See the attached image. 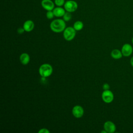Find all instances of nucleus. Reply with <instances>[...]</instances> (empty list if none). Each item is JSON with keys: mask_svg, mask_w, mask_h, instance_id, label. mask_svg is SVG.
<instances>
[{"mask_svg": "<svg viewBox=\"0 0 133 133\" xmlns=\"http://www.w3.org/2000/svg\"><path fill=\"white\" fill-rule=\"evenodd\" d=\"M65 2V0H55L54 1L55 5L59 7H62L63 5H64Z\"/></svg>", "mask_w": 133, "mask_h": 133, "instance_id": "nucleus-16", "label": "nucleus"}, {"mask_svg": "<svg viewBox=\"0 0 133 133\" xmlns=\"http://www.w3.org/2000/svg\"><path fill=\"white\" fill-rule=\"evenodd\" d=\"M50 28L52 31L55 33L63 32L66 28L65 21L61 19H55L51 22L50 24Z\"/></svg>", "mask_w": 133, "mask_h": 133, "instance_id": "nucleus-1", "label": "nucleus"}, {"mask_svg": "<svg viewBox=\"0 0 133 133\" xmlns=\"http://www.w3.org/2000/svg\"><path fill=\"white\" fill-rule=\"evenodd\" d=\"M131 42H132V45H133V37H132V39H131Z\"/></svg>", "mask_w": 133, "mask_h": 133, "instance_id": "nucleus-23", "label": "nucleus"}, {"mask_svg": "<svg viewBox=\"0 0 133 133\" xmlns=\"http://www.w3.org/2000/svg\"><path fill=\"white\" fill-rule=\"evenodd\" d=\"M24 31H25V30H24V28H23V27H22V28L20 27V28H19L17 29V32H18V33L19 34H23Z\"/></svg>", "mask_w": 133, "mask_h": 133, "instance_id": "nucleus-20", "label": "nucleus"}, {"mask_svg": "<svg viewBox=\"0 0 133 133\" xmlns=\"http://www.w3.org/2000/svg\"><path fill=\"white\" fill-rule=\"evenodd\" d=\"M23 28H24L25 32H30L34 29V23L31 20H28L24 22L23 24Z\"/></svg>", "mask_w": 133, "mask_h": 133, "instance_id": "nucleus-10", "label": "nucleus"}, {"mask_svg": "<svg viewBox=\"0 0 133 133\" xmlns=\"http://www.w3.org/2000/svg\"><path fill=\"white\" fill-rule=\"evenodd\" d=\"M102 88L104 90H109L110 89V85L108 83H104L102 86Z\"/></svg>", "mask_w": 133, "mask_h": 133, "instance_id": "nucleus-19", "label": "nucleus"}, {"mask_svg": "<svg viewBox=\"0 0 133 133\" xmlns=\"http://www.w3.org/2000/svg\"><path fill=\"white\" fill-rule=\"evenodd\" d=\"M53 69L52 66L48 63H44L42 64L38 70L40 76L42 77L46 78L50 76L52 73Z\"/></svg>", "mask_w": 133, "mask_h": 133, "instance_id": "nucleus-2", "label": "nucleus"}, {"mask_svg": "<svg viewBox=\"0 0 133 133\" xmlns=\"http://www.w3.org/2000/svg\"><path fill=\"white\" fill-rule=\"evenodd\" d=\"M76 30L73 27H66L63 31V35L64 38L67 41L73 40L76 35Z\"/></svg>", "mask_w": 133, "mask_h": 133, "instance_id": "nucleus-3", "label": "nucleus"}, {"mask_svg": "<svg viewBox=\"0 0 133 133\" xmlns=\"http://www.w3.org/2000/svg\"><path fill=\"white\" fill-rule=\"evenodd\" d=\"M64 8L66 11L70 12H73L75 11L78 8V4L77 2L73 0H68L64 3Z\"/></svg>", "mask_w": 133, "mask_h": 133, "instance_id": "nucleus-4", "label": "nucleus"}, {"mask_svg": "<svg viewBox=\"0 0 133 133\" xmlns=\"http://www.w3.org/2000/svg\"><path fill=\"white\" fill-rule=\"evenodd\" d=\"M54 15L56 17H62L63 16L64 14L66 12V10L64 8H62V7L57 6L55 7L54 9L52 10Z\"/></svg>", "mask_w": 133, "mask_h": 133, "instance_id": "nucleus-11", "label": "nucleus"}, {"mask_svg": "<svg viewBox=\"0 0 133 133\" xmlns=\"http://www.w3.org/2000/svg\"><path fill=\"white\" fill-rule=\"evenodd\" d=\"M101 133H107V132L105 130H104V129H103V130L101 131Z\"/></svg>", "mask_w": 133, "mask_h": 133, "instance_id": "nucleus-22", "label": "nucleus"}, {"mask_svg": "<svg viewBox=\"0 0 133 133\" xmlns=\"http://www.w3.org/2000/svg\"><path fill=\"white\" fill-rule=\"evenodd\" d=\"M62 17H63V19L65 22H68V21H69L71 19V18H72V15H71V12L66 11L65 13L64 14V15H63V16Z\"/></svg>", "mask_w": 133, "mask_h": 133, "instance_id": "nucleus-15", "label": "nucleus"}, {"mask_svg": "<svg viewBox=\"0 0 133 133\" xmlns=\"http://www.w3.org/2000/svg\"><path fill=\"white\" fill-rule=\"evenodd\" d=\"M19 60L20 62L23 65H26L30 62V57L28 54L23 52L20 55L19 57Z\"/></svg>", "mask_w": 133, "mask_h": 133, "instance_id": "nucleus-12", "label": "nucleus"}, {"mask_svg": "<svg viewBox=\"0 0 133 133\" xmlns=\"http://www.w3.org/2000/svg\"><path fill=\"white\" fill-rule=\"evenodd\" d=\"M121 51L123 56L129 57L132 54L133 51V48L130 44L128 43H126L123 45L121 49Z\"/></svg>", "mask_w": 133, "mask_h": 133, "instance_id": "nucleus-7", "label": "nucleus"}, {"mask_svg": "<svg viewBox=\"0 0 133 133\" xmlns=\"http://www.w3.org/2000/svg\"><path fill=\"white\" fill-rule=\"evenodd\" d=\"M111 56L114 59H119L123 56L121 50L118 49H113L111 52Z\"/></svg>", "mask_w": 133, "mask_h": 133, "instance_id": "nucleus-13", "label": "nucleus"}, {"mask_svg": "<svg viewBox=\"0 0 133 133\" xmlns=\"http://www.w3.org/2000/svg\"><path fill=\"white\" fill-rule=\"evenodd\" d=\"M101 98L105 103H110L114 100V94L110 89L103 90L101 95Z\"/></svg>", "mask_w": 133, "mask_h": 133, "instance_id": "nucleus-5", "label": "nucleus"}, {"mask_svg": "<svg viewBox=\"0 0 133 133\" xmlns=\"http://www.w3.org/2000/svg\"><path fill=\"white\" fill-rule=\"evenodd\" d=\"M103 128L107 133H113L115 131L116 127L115 124L110 121H108L104 123Z\"/></svg>", "mask_w": 133, "mask_h": 133, "instance_id": "nucleus-8", "label": "nucleus"}, {"mask_svg": "<svg viewBox=\"0 0 133 133\" xmlns=\"http://www.w3.org/2000/svg\"><path fill=\"white\" fill-rule=\"evenodd\" d=\"M72 113L73 115L77 118L82 117L84 113V110L83 108L79 105H75L72 110Z\"/></svg>", "mask_w": 133, "mask_h": 133, "instance_id": "nucleus-6", "label": "nucleus"}, {"mask_svg": "<svg viewBox=\"0 0 133 133\" xmlns=\"http://www.w3.org/2000/svg\"><path fill=\"white\" fill-rule=\"evenodd\" d=\"M38 132V133H49L50 131L47 128H43L40 129Z\"/></svg>", "mask_w": 133, "mask_h": 133, "instance_id": "nucleus-18", "label": "nucleus"}, {"mask_svg": "<svg viewBox=\"0 0 133 133\" xmlns=\"http://www.w3.org/2000/svg\"><path fill=\"white\" fill-rule=\"evenodd\" d=\"M42 7L46 10H52L55 8V3L51 0H42L41 2Z\"/></svg>", "mask_w": 133, "mask_h": 133, "instance_id": "nucleus-9", "label": "nucleus"}, {"mask_svg": "<svg viewBox=\"0 0 133 133\" xmlns=\"http://www.w3.org/2000/svg\"><path fill=\"white\" fill-rule=\"evenodd\" d=\"M76 31H81L84 27V24L81 21H76L74 22L73 26Z\"/></svg>", "mask_w": 133, "mask_h": 133, "instance_id": "nucleus-14", "label": "nucleus"}, {"mask_svg": "<svg viewBox=\"0 0 133 133\" xmlns=\"http://www.w3.org/2000/svg\"><path fill=\"white\" fill-rule=\"evenodd\" d=\"M46 17L48 19H52L54 18L55 15L53 12L52 10H49V11H47L46 14Z\"/></svg>", "mask_w": 133, "mask_h": 133, "instance_id": "nucleus-17", "label": "nucleus"}, {"mask_svg": "<svg viewBox=\"0 0 133 133\" xmlns=\"http://www.w3.org/2000/svg\"><path fill=\"white\" fill-rule=\"evenodd\" d=\"M130 64H131V65L133 67V56L131 58L130 60Z\"/></svg>", "mask_w": 133, "mask_h": 133, "instance_id": "nucleus-21", "label": "nucleus"}]
</instances>
